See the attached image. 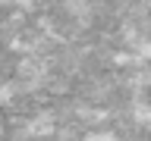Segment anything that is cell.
<instances>
[{"instance_id": "obj_1", "label": "cell", "mask_w": 151, "mask_h": 141, "mask_svg": "<svg viewBox=\"0 0 151 141\" xmlns=\"http://www.w3.org/2000/svg\"><path fill=\"white\" fill-rule=\"evenodd\" d=\"M82 141H120V138H116L110 129H94V132H88Z\"/></svg>"}]
</instances>
